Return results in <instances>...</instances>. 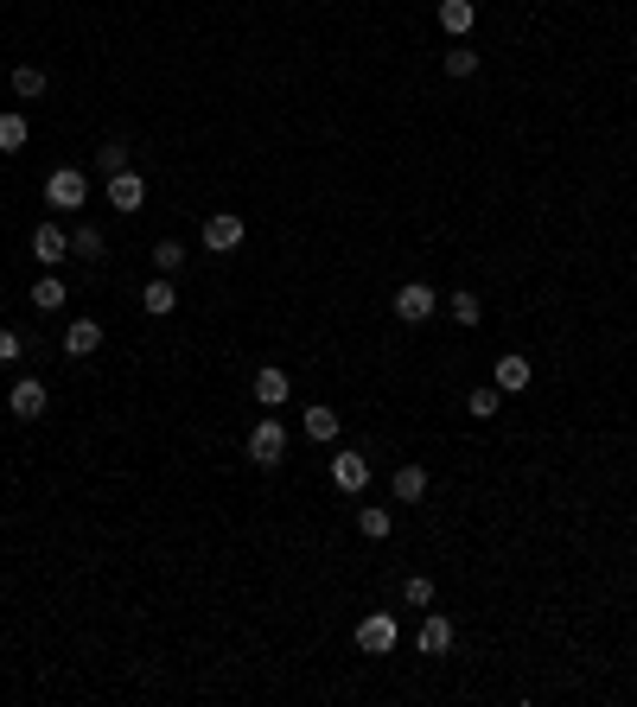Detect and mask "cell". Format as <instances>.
<instances>
[{
    "label": "cell",
    "mask_w": 637,
    "mask_h": 707,
    "mask_svg": "<svg viewBox=\"0 0 637 707\" xmlns=\"http://www.w3.org/2000/svg\"><path fill=\"white\" fill-rule=\"evenodd\" d=\"M45 204H51V211H83V204H90V172H83V166H58L45 179Z\"/></svg>",
    "instance_id": "obj_1"
},
{
    "label": "cell",
    "mask_w": 637,
    "mask_h": 707,
    "mask_svg": "<svg viewBox=\"0 0 637 707\" xmlns=\"http://www.w3.org/2000/svg\"><path fill=\"white\" fill-rule=\"evenodd\" d=\"M389 313L402 319V325H427L440 313V293L427 287V281H408V287H395V300H389Z\"/></svg>",
    "instance_id": "obj_2"
},
{
    "label": "cell",
    "mask_w": 637,
    "mask_h": 707,
    "mask_svg": "<svg viewBox=\"0 0 637 707\" xmlns=\"http://www.w3.org/2000/svg\"><path fill=\"white\" fill-rule=\"evenodd\" d=\"M395 644H402V625H395V612L357 618V650H364V657H389Z\"/></svg>",
    "instance_id": "obj_3"
},
{
    "label": "cell",
    "mask_w": 637,
    "mask_h": 707,
    "mask_svg": "<svg viewBox=\"0 0 637 707\" xmlns=\"http://www.w3.org/2000/svg\"><path fill=\"white\" fill-rule=\"evenodd\" d=\"M281 453H287V427L274 421V415H262L249 427V459L255 465H281Z\"/></svg>",
    "instance_id": "obj_4"
},
{
    "label": "cell",
    "mask_w": 637,
    "mask_h": 707,
    "mask_svg": "<svg viewBox=\"0 0 637 707\" xmlns=\"http://www.w3.org/2000/svg\"><path fill=\"white\" fill-rule=\"evenodd\" d=\"M109 204L122 217H134V211H147V179L134 166H122V172H109Z\"/></svg>",
    "instance_id": "obj_5"
},
{
    "label": "cell",
    "mask_w": 637,
    "mask_h": 707,
    "mask_svg": "<svg viewBox=\"0 0 637 707\" xmlns=\"http://www.w3.org/2000/svg\"><path fill=\"white\" fill-rule=\"evenodd\" d=\"M204 249H211V255H230V249H243V217H230V211H211V217H204Z\"/></svg>",
    "instance_id": "obj_6"
},
{
    "label": "cell",
    "mask_w": 637,
    "mask_h": 707,
    "mask_svg": "<svg viewBox=\"0 0 637 707\" xmlns=\"http://www.w3.org/2000/svg\"><path fill=\"white\" fill-rule=\"evenodd\" d=\"M64 255H71V236H64L58 223H39V230H32V262H39V268H64Z\"/></svg>",
    "instance_id": "obj_7"
},
{
    "label": "cell",
    "mask_w": 637,
    "mask_h": 707,
    "mask_svg": "<svg viewBox=\"0 0 637 707\" xmlns=\"http://www.w3.org/2000/svg\"><path fill=\"white\" fill-rule=\"evenodd\" d=\"M45 402H51V395H45L39 376H20V383H13V395H7L13 421H39V415H45Z\"/></svg>",
    "instance_id": "obj_8"
},
{
    "label": "cell",
    "mask_w": 637,
    "mask_h": 707,
    "mask_svg": "<svg viewBox=\"0 0 637 707\" xmlns=\"http://www.w3.org/2000/svg\"><path fill=\"white\" fill-rule=\"evenodd\" d=\"M421 657H446V650H453V618L446 612H421Z\"/></svg>",
    "instance_id": "obj_9"
},
{
    "label": "cell",
    "mask_w": 637,
    "mask_h": 707,
    "mask_svg": "<svg viewBox=\"0 0 637 707\" xmlns=\"http://www.w3.org/2000/svg\"><path fill=\"white\" fill-rule=\"evenodd\" d=\"M491 383L504 389V395H523L529 383H536V364L529 357H497V370H491Z\"/></svg>",
    "instance_id": "obj_10"
},
{
    "label": "cell",
    "mask_w": 637,
    "mask_h": 707,
    "mask_svg": "<svg viewBox=\"0 0 637 707\" xmlns=\"http://www.w3.org/2000/svg\"><path fill=\"white\" fill-rule=\"evenodd\" d=\"M102 351V325L96 319H71L64 325V357H96Z\"/></svg>",
    "instance_id": "obj_11"
},
{
    "label": "cell",
    "mask_w": 637,
    "mask_h": 707,
    "mask_svg": "<svg viewBox=\"0 0 637 707\" xmlns=\"http://www.w3.org/2000/svg\"><path fill=\"white\" fill-rule=\"evenodd\" d=\"M478 26V0H440V32L446 39H466Z\"/></svg>",
    "instance_id": "obj_12"
},
{
    "label": "cell",
    "mask_w": 637,
    "mask_h": 707,
    "mask_svg": "<svg viewBox=\"0 0 637 707\" xmlns=\"http://www.w3.org/2000/svg\"><path fill=\"white\" fill-rule=\"evenodd\" d=\"M332 485H338V491H364V485H370V459H364V453H338V459H332Z\"/></svg>",
    "instance_id": "obj_13"
},
{
    "label": "cell",
    "mask_w": 637,
    "mask_h": 707,
    "mask_svg": "<svg viewBox=\"0 0 637 707\" xmlns=\"http://www.w3.org/2000/svg\"><path fill=\"white\" fill-rule=\"evenodd\" d=\"M389 491H395V504H421L427 497V465H395Z\"/></svg>",
    "instance_id": "obj_14"
},
{
    "label": "cell",
    "mask_w": 637,
    "mask_h": 707,
    "mask_svg": "<svg viewBox=\"0 0 637 707\" xmlns=\"http://www.w3.org/2000/svg\"><path fill=\"white\" fill-rule=\"evenodd\" d=\"M287 395H294V383H287V370H255V402H262V408H281L287 402Z\"/></svg>",
    "instance_id": "obj_15"
},
{
    "label": "cell",
    "mask_w": 637,
    "mask_h": 707,
    "mask_svg": "<svg viewBox=\"0 0 637 707\" xmlns=\"http://www.w3.org/2000/svg\"><path fill=\"white\" fill-rule=\"evenodd\" d=\"M172 306H179V293H172V274H160V281H147V287H141V313L166 319Z\"/></svg>",
    "instance_id": "obj_16"
},
{
    "label": "cell",
    "mask_w": 637,
    "mask_h": 707,
    "mask_svg": "<svg viewBox=\"0 0 637 707\" xmlns=\"http://www.w3.org/2000/svg\"><path fill=\"white\" fill-rule=\"evenodd\" d=\"M300 427H306V440H319V446H325V440H338V427H344V421H338V408H306Z\"/></svg>",
    "instance_id": "obj_17"
},
{
    "label": "cell",
    "mask_w": 637,
    "mask_h": 707,
    "mask_svg": "<svg viewBox=\"0 0 637 707\" xmlns=\"http://www.w3.org/2000/svg\"><path fill=\"white\" fill-rule=\"evenodd\" d=\"M26 134H32V128H26V115H20V109L0 115V153H20V147H26Z\"/></svg>",
    "instance_id": "obj_18"
},
{
    "label": "cell",
    "mask_w": 637,
    "mask_h": 707,
    "mask_svg": "<svg viewBox=\"0 0 637 707\" xmlns=\"http://www.w3.org/2000/svg\"><path fill=\"white\" fill-rule=\"evenodd\" d=\"M389 529H395V516L389 510H357V536H370V542H389Z\"/></svg>",
    "instance_id": "obj_19"
},
{
    "label": "cell",
    "mask_w": 637,
    "mask_h": 707,
    "mask_svg": "<svg viewBox=\"0 0 637 707\" xmlns=\"http://www.w3.org/2000/svg\"><path fill=\"white\" fill-rule=\"evenodd\" d=\"M446 306V313H453V325H478V319H485V306H478V293L466 287V293H453V300H440Z\"/></svg>",
    "instance_id": "obj_20"
},
{
    "label": "cell",
    "mask_w": 637,
    "mask_h": 707,
    "mask_svg": "<svg viewBox=\"0 0 637 707\" xmlns=\"http://www.w3.org/2000/svg\"><path fill=\"white\" fill-rule=\"evenodd\" d=\"M497 408H504V389H497V383H491V389H472V395H466V415H472V421H491Z\"/></svg>",
    "instance_id": "obj_21"
},
{
    "label": "cell",
    "mask_w": 637,
    "mask_h": 707,
    "mask_svg": "<svg viewBox=\"0 0 637 707\" xmlns=\"http://www.w3.org/2000/svg\"><path fill=\"white\" fill-rule=\"evenodd\" d=\"M446 77H478V51L459 39L453 51H446Z\"/></svg>",
    "instance_id": "obj_22"
},
{
    "label": "cell",
    "mask_w": 637,
    "mask_h": 707,
    "mask_svg": "<svg viewBox=\"0 0 637 707\" xmlns=\"http://www.w3.org/2000/svg\"><path fill=\"white\" fill-rule=\"evenodd\" d=\"M32 306H39V313H58V306H64V281H58V274H45V281L32 287Z\"/></svg>",
    "instance_id": "obj_23"
},
{
    "label": "cell",
    "mask_w": 637,
    "mask_h": 707,
    "mask_svg": "<svg viewBox=\"0 0 637 707\" xmlns=\"http://www.w3.org/2000/svg\"><path fill=\"white\" fill-rule=\"evenodd\" d=\"M402 599H408L415 612H427V606H434V580H427V574H408V580H402Z\"/></svg>",
    "instance_id": "obj_24"
},
{
    "label": "cell",
    "mask_w": 637,
    "mask_h": 707,
    "mask_svg": "<svg viewBox=\"0 0 637 707\" xmlns=\"http://www.w3.org/2000/svg\"><path fill=\"white\" fill-rule=\"evenodd\" d=\"M39 90H45L39 64H13V96H39Z\"/></svg>",
    "instance_id": "obj_25"
},
{
    "label": "cell",
    "mask_w": 637,
    "mask_h": 707,
    "mask_svg": "<svg viewBox=\"0 0 637 707\" xmlns=\"http://www.w3.org/2000/svg\"><path fill=\"white\" fill-rule=\"evenodd\" d=\"M71 255H83V262H96V255H102V230H96V223H83V230L71 236Z\"/></svg>",
    "instance_id": "obj_26"
},
{
    "label": "cell",
    "mask_w": 637,
    "mask_h": 707,
    "mask_svg": "<svg viewBox=\"0 0 637 707\" xmlns=\"http://www.w3.org/2000/svg\"><path fill=\"white\" fill-rule=\"evenodd\" d=\"M153 268H160V274H179V268H185V249H179V243H153Z\"/></svg>",
    "instance_id": "obj_27"
},
{
    "label": "cell",
    "mask_w": 637,
    "mask_h": 707,
    "mask_svg": "<svg viewBox=\"0 0 637 707\" xmlns=\"http://www.w3.org/2000/svg\"><path fill=\"white\" fill-rule=\"evenodd\" d=\"M20 351H26V344H20V332H13V325H0V364H13Z\"/></svg>",
    "instance_id": "obj_28"
},
{
    "label": "cell",
    "mask_w": 637,
    "mask_h": 707,
    "mask_svg": "<svg viewBox=\"0 0 637 707\" xmlns=\"http://www.w3.org/2000/svg\"><path fill=\"white\" fill-rule=\"evenodd\" d=\"M122 166H128V147L109 141V147H102V172H122Z\"/></svg>",
    "instance_id": "obj_29"
}]
</instances>
